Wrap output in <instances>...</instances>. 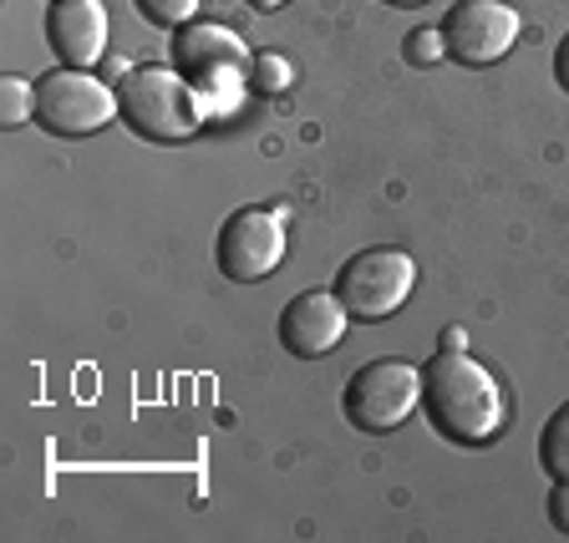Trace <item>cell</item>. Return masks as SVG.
I'll use <instances>...</instances> for the list:
<instances>
[{"mask_svg":"<svg viewBox=\"0 0 569 543\" xmlns=\"http://www.w3.org/2000/svg\"><path fill=\"white\" fill-rule=\"evenodd\" d=\"M254 11H280V6H290V0H249Z\"/></svg>","mask_w":569,"mask_h":543,"instance_id":"cell-19","label":"cell"},{"mask_svg":"<svg viewBox=\"0 0 569 543\" xmlns=\"http://www.w3.org/2000/svg\"><path fill=\"white\" fill-rule=\"evenodd\" d=\"M0 118H6V128H26V122H36V82H26V77H6V82H0Z\"/></svg>","mask_w":569,"mask_h":543,"instance_id":"cell-12","label":"cell"},{"mask_svg":"<svg viewBox=\"0 0 569 543\" xmlns=\"http://www.w3.org/2000/svg\"><path fill=\"white\" fill-rule=\"evenodd\" d=\"M555 82L569 92V36L559 41V51H555Z\"/></svg>","mask_w":569,"mask_h":543,"instance_id":"cell-17","label":"cell"},{"mask_svg":"<svg viewBox=\"0 0 569 543\" xmlns=\"http://www.w3.org/2000/svg\"><path fill=\"white\" fill-rule=\"evenodd\" d=\"M346 325H351V310L341 305L336 290H306L280 310V345L296 361H320L346 341Z\"/></svg>","mask_w":569,"mask_h":543,"instance_id":"cell-9","label":"cell"},{"mask_svg":"<svg viewBox=\"0 0 569 543\" xmlns=\"http://www.w3.org/2000/svg\"><path fill=\"white\" fill-rule=\"evenodd\" d=\"M249 67H254V57L229 26H209V21L178 26L173 71L199 92L203 112H229L239 102V92L249 87Z\"/></svg>","mask_w":569,"mask_h":543,"instance_id":"cell-2","label":"cell"},{"mask_svg":"<svg viewBox=\"0 0 569 543\" xmlns=\"http://www.w3.org/2000/svg\"><path fill=\"white\" fill-rule=\"evenodd\" d=\"M422 412L452 448H488L509 422L498 376L468 351H438V361L422 366Z\"/></svg>","mask_w":569,"mask_h":543,"instance_id":"cell-1","label":"cell"},{"mask_svg":"<svg viewBox=\"0 0 569 543\" xmlns=\"http://www.w3.org/2000/svg\"><path fill=\"white\" fill-rule=\"evenodd\" d=\"M118 112L148 142H189L203 128V102L173 67H132L118 87Z\"/></svg>","mask_w":569,"mask_h":543,"instance_id":"cell-3","label":"cell"},{"mask_svg":"<svg viewBox=\"0 0 569 543\" xmlns=\"http://www.w3.org/2000/svg\"><path fill=\"white\" fill-rule=\"evenodd\" d=\"M402 57L412 61V67H438V61L448 57L442 26H438V31H412V36H407V47H402Z\"/></svg>","mask_w":569,"mask_h":543,"instance_id":"cell-15","label":"cell"},{"mask_svg":"<svg viewBox=\"0 0 569 543\" xmlns=\"http://www.w3.org/2000/svg\"><path fill=\"white\" fill-rule=\"evenodd\" d=\"M539 467L549 477H569V402L555 406V416L539 432Z\"/></svg>","mask_w":569,"mask_h":543,"instance_id":"cell-11","label":"cell"},{"mask_svg":"<svg viewBox=\"0 0 569 543\" xmlns=\"http://www.w3.org/2000/svg\"><path fill=\"white\" fill-rule=\"evenodd\" d=\"M442 41L458 67H493L519 41V11L503 0H452L442 16Z\"/></svg>","mask_w":569,"mask_h":543,"instance_id":"cell-8","label":"cell"},{"mask_svg":"<svg viewBox=\"0 0 569 543\" xmlns=\"http://www.w3.org/2000/svg\"><path fill=\"white\" fill-rule=\"evenodd\" d=\"M549 523L569 533V477H555V487H549Z\"/></svg>","mask_w":569,"mask_h":543,"instance_id":"cell-16","label":"cell"},{"mask_svg":"<svg viewBox=\"0 0 569 543\" xmlns=\"http://www.w3.org/2000/svg\"><path fill=\"white\" fill-rule=\"evenodd\" d=\"M138 6V16L148 26H189L193 21V11H199V0H132Z\"/></svg>","mask_w":569,"mask_h":543,"instance_id":"cell-14","label":"cell"},{"mask_svg":"<svg viewBox=\"0 0 569 543\" xmlns=\"http://www.w3.org/2000/svg\"><path fill=\"white\" fill-rule=\"evenodd\" d=\"M381 6H402V11H412V6H427V0H381Z\"/></svg>","mask_w":569,"mask_h":543,"instance_id":"cell-20","label":"cell"},{"mask_svg":"<svg viewBox=\"0 0 569 543\" xmlns=\"http://www.w3.org/2000/svg\"><path fill=\"white\" fill-rule=\"evenodd\" d=\"M417 284V264L402 249H361L336 274V295L356 320H387L407 305Z\"/></svg>","mask_w":569,"mask_h":543,"instance_id":"cell-6","label":"cell"},{"mask_svg":"<svg viewBox=\"0 0 569 543\" xmlns=\"http://www.w3.org/2000/svg\"><path fill=\"white\" fill-rule=\"evenodd\" d=\"M47 41L61 67H92L107 51V11L102 0H51L47 6Z\"/></svg>","mask_w":569,"mask_h":543,"instance_id":"cell-10","label":"cell"},{"mask_svg":"<svg viewBox=\"0 0 569 543\" xmlns=\"http://www.w3.org/2000/svg\"><path fill=\"white\" fill-rule=\"evenodd\" d=\"M341 412L356 432H397L412 412H422V371L402 355L367 361L341 391Z\"/></svg>","mask_w":569,"mask_h":543,"instance_id":"cell-4","label":"cell"},{"mask_svg":"<svg viewBox=\"0 0 569 543\" xmlns=\"http://www.w3.org/2000/svg\"><path fill=\"white\" fill-rule=\"evenodd\" d=\"M118 118V92L82 67L47 71L36 82V122L57 138H87Z\"/></svg>","mask_w":569,"mask_h":543,"instance_id":"cell-5","label":"cell"},{"mask_svg":"<svg viewBox=\"0 0 569 543\" xmlns=\"http://www.w3.org/2000/svg\"><path fill=\"white\" fill-rule=\"evenodd\" d=\"M219 274L234 284H254L284 260V213L280 209H234L213 239Z\"/></svg>","mask_w":569,"mask_h":543,"instance_id":"cell-7","label":"cell"},{"mask_svg":"<svg viewBox=\"0 0 569 543\" xmlns=\"http://www.w3.org/2000/svg\"><path fill=\"white\" fill-rule=\"evenodd\" d=\"M290 82H296V67H290L284 57H274V51H260L254 67H249V87H254L260 97H280Z\"/></svg>","mask_w":569,"mask_h":543,"instance_id":"cell-13","label":"cell"},{"mask_svg":"<svg viewBox=\"0 0 569 543\" xmlns=\"http://www.w3.org/2000/svg\"><path fill=\"white\" fill-rule=\"evenodd\" d=\"M442 351H468V331L448 325V331H442Z\"/></svg>","mask_w":569,"mask_h":543,"instance_id":"cell-18","label":"cell"}]
</instances>
